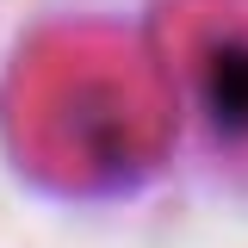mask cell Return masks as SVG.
<instances>
[{"label":"cell","mask_w":248,"mask_h":248,"mask_svg":"<svg viewBox=\"0 0 248 248\" xmlns=\"http://www.w3.org/2000/svg\"><path fill=\"white\" fill-rule=\"evenodd\" d=\"M155 44L211 161L248 180V0H161Z\"/></svg>","instance_id":"2"},{"label":"cell","mask_w":248,"mask_h":248,"mask_svg":"<svg viewBox=\"0 0 248 248\" xmlns=\"http://www.w3.org/2000/svg\"><path fill=\"white\" fill-rule=\"evenodd\" d=\"M6 143L31 180L99 199L137 186L174 143V93L118 25H56L6 75Z\"/></svg>","instance_id":"1"}]
</instances>
